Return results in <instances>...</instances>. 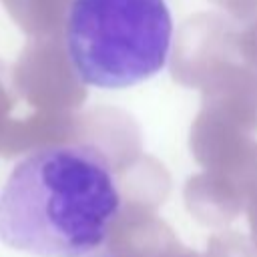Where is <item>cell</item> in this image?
Returning <instances> with one entry per match:
<instances>
[{
    "mask_svg": "<svg viewBox=\"0 0 257 257\" xmlns=\"http://www.w3.org/2000/svg\"><path fill=\"white\" fill-rule=\"evenodd\" d=\"M167 0H70L64 48L76 78L94 88H126L159 74L171 54Z\"/></svg>",
    "mask_w": 257,
    "mask_h": 257,
    "instance_id": "obj_2",
    "label": "cell"
},
{
    "mask_svg": "<svg viewBox=\"0 0 257 257\" xmlns=\"http://www.w3.org/2000/svg\"><path fill=\"white\" fill-rule=\"evenodd\" d=\"M88 257H116V255H110V253H92V255H88Z\"/></svg>",
    "mask_w": 257,
    "mask_h": 257,
    "instance_id": "obj_3",
    "label": "cell"
},
{
    "mask_svg": "<svg viewBox=\"0 0 257 257\" xmlns=\"http://www.w3.org/2000/svg\"><path fill=\"white\" fill-rule=\"evenodd\" d=\"M122 199L90 145H48L20 159L0 193V241L32 257H88L108 239Z\"/></svg>",
    "mask_w": 257,
    "mask_h": 257,
    "instance_id": "obj_1",
    "label": "cell"
}]
</instances>
